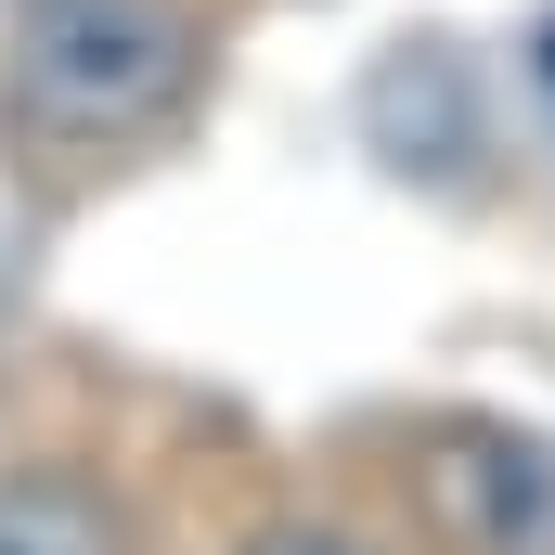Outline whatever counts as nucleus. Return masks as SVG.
Here are the masks:
<instances>
[{
    "label": "nucleus",
    "instance_id": "nucleus-1",
    "mask_svg": "<svg viewBox=\"0 0 555 555\" xmlns=\"http://www.w3.org/2000/svg\"><path fill=\"white\" fill-rule=\"evenodd\" d=\"M207 91V26L181 0H13L0 130L39 155H130Z\"/></svg>",
    "mask_w": 555,
    "mask_h": 555
},
{
    "label": "nucleus",
    "instance_id": "nucleus-2",
    "mask_svg": "<svg viewBox=\"0 0 555 555\" xmlns=\"http://www.w3.org/2000/svg\"><path fill=\"white\" fill-rule=\"evenodd\" d=\"M362 155L388 168V181H414V194H478L491 181V155H504V104H491V78H478V52L465 39H388L375 65H362Z\"/></svg>",
    "mask_w": 555,
    "mask_h": 555
},
{
    "label": "nucleus",
    "instance_id": "nucleus-3",
    "mask_svg": "<svg viewBox=\"0 0 555 555\" xmlns=\"http://www.w3.org/2000/svg\"><path fill=\"white\" fill-rule=\"evenodd\" d=\"M414 504L452 555H555V439L530 426H426L414 452Z\"/></svg>",
    "mask_w": 555,
    "mask_h": 555
},
{
    "label": "nucleus",
    "instance_id": "nucleus-4",
    "mask_svg": "<svg viewBox=\"0 0 555 555\" xmlns=\"http://www.w3.org/2000/svg\"><path fill=\"white\" fill-rule=\"evenodd\" d=\"M0 555H130V504L78 465L0 478Z\"/></svg>",
    "mask_w": 555,
    "mask_h": 555
},
{
    "label": "nucleus",
    "instance_id": "nucleus-5",
    "mask_svg": "<svg viewBox=\"0 0 555 555\" xmlns=\"http://www.w3.org/2000/svg\"><path fill=\"white\" fill-rule=\"evenodd\" d=\"M517 117H530V142L555 155V13L517 26Z\"/></svg>",
    "mask_w": 555,
    "mask_h": 555
},
{
    "label": "nucleus",
    "instance_id": "nucleus-6",
    "mask_svg": "<svg viewBox=\"0 0 555 555\" xmlns=\"http://www.w3.org/2000/svg\"><path fill=\"white\" fill-rule=\"evenodd\" d=\"M233 555H388V543H362V530H336V517H272V530H246Z\"/></svg>",
    "mask_w": 555,
    "mask_h": 555
}]
</instances>
